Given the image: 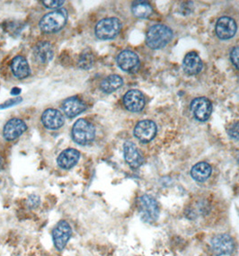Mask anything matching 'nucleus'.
I'll use <instances>...</instances> for the list:
<instances>
[{
	"mask_svg": "<svg viewBox=\"0 0 239 256\" xmlns=\"http://www.w3.org/2000/svg\"><path fill=\"white\" fill-rule=\"evenodd\" d=\"M173 38V32L164 24H155L151 26L146 34V45L152 50H160Z\"/></svg>",
	"mask_w": 239,
	"mask_h": 256,
	"instance_id": "f257e3e1",
	"label": "nucleus"
},
{
	"mask_svg": "<svg viewBox=\"0 0 239 256\" xmlns=\"http://www.w3.org/2000/svg\"><path fill=\"white\" fill-rule=\"evenodd\" d=\"M68 14L66 9H60L45 14L39 22L40 31L44 34H55L66 26Z\"/></svg>",
	"mask_w": 239,
	"mask_h": 256,
	"instance_id": "f03ea898",
	"label": "nucleus"
},
{
	"mask_svg": "<svg viewBox=\"0 0 239 256\" xmlns=\"http://www.w3.org/2000/svg\"><path fill=\"white\" fill-rule=\"evenodd\" d=\"M71 135L76 144L86 146L94 142L96 138V128L88 120H78L73 125Z\"/></svg>",
	"mask_w": 239,
	"mask_h": 256,
	"instance_id": "7ed1b4c3",
	"label": "nucleus"
},
{
	"mask_svg": "<svg viewBox=\"0 0 239 256\" xmlns=\"http://www.w3.org/2000/svg\"><path fill=\"white\" fill-rule=\"evenodd\" d=\"M138 210L142 221L152 224L160 216V205L154 197L150 195H142L138 198Z\"/></svg>",
	"mask_w": 239,
	"mask_h": 256,
	"instance_id": "20e7f679",
	"label": "nucleus"
},
{
	"mask_svg": "<svg viewBox=\"0 0 239 256\" xmlns=\"http://www.w3.org/2000/svg\"><path fill=\"white\" fill-rule=\"evenodd\" d=\"M122 22L116 18H108L99 21L94 29L96 36L100 40H111L119 34Z\"/></svg>",
	"mask_w": 239,
	"mask_h": 256,
	"instance_id": "39448f33",
	"label": "nucleus"
},
{
	"mask_svg": "<svg viewBox=\"0 0 239 256\" xmlns=\"http://www.w3.org/2000/svg\"><path fill=\"white\" fill-rule=\"evenodd\" d=\"M72 234V228L68 222L60 220L52 230V241L56 250L63 251L66 248Z\"/></svg>",
	"mask_w": 239,
	"mask_h": 256,
	"instance_id": "423d86ee",
	"label": "nucleus"
},
{
	"mask_svg": "<svg viewBox=\"0 0 239 256\" xmlns=\"http://www.w3.org/2000/svg\"><path fill=\"white\" fill-rule=\"evenodd\" d=\"M210 246L213 252L217 256H228L235 249L234 240L230 234H220L215 236L210 240Z\"/></svg>",
	"mask_w": 239,
	"mask_h": 256,
	"instance_id": "0eeeda50",
	"label": "nucleus"
},
{
	"mask_svg": "<svg viewBox=\"0 0 239 256\" xmlns=\"http://www.w3.org/2000/svg\"><path fill=\"white\" fill-rule=\"evenodd\" d=\"M190 110L196 120L200 122H205L210 118L212 112V104L208 98H195L190 102Z\"/></svg>",
	"mask_w": 239,
	"mask_h": 256,
	"instance_id": "6e6552de",
	"label": "nucleus"
},
{
	"mask_svg": "<svg viewBox=\"0 0 239 256\" xmlns=\"http://www.w3.org/2000/svg\"><path fill=\"white\" fill-rule=\"evenodd\" d=\"M156 130V125L153 120H144L138 122L134 128V136L142 143H148L155 138Z\"/></svg>",
	"mask_w": 239,
	"mask_h": 256,
	"instance_id": "1a4fd4ad",
	"label": "nucleus"
},
{
	"mask_svg": "<svg viewBox=\"0 0 239 256\" xmlns=\"http://www.w3.org/2000/svg\"><path fill=\"white\" fill-rule=\"evenodd\" d=\"M117 64L125 72L135 73L140 68V58L136 53L126 50L118 55Z\"/></svg>",
	"mask_w": 239,
	"mask_h": 256,
	"instance_id": "9d476101",
	"label": "nucleus"
},
{
	"mask_svg": "<svg viewBox=\"0 0 239 256\" xmlns=\"http://www.w3.org/2000/svg\"><path fill=\"white\" fill-rule=\"evenodd\" d=\"M26 124L22 120L18 119V118L9 120L4 125V130H3L4 140L8 142L14 140L22 135L24 132H26Z\"/></svg>",
	"mask_w": 239,
	"mask_h": 256,
	"instance_id": "9b49d317",
	"label": "nucleus"
},
{
	"mask_svg": "<svg viewBox=\"0 0 239 256\" xmlns=\"http://www.w3.org/2000/svg\"><path fill=\"white\" fill-rule=\"evenodd\" d=\"M238 26L234 19L228 16H223L218 20L216 24V34L222 40H228L234 37Z\"/></svg>",
	"mask_w": 239,
	"mask_h": 256,
	"instance_id": "f8f14e48",
	"label": "nucleus"
},
{
	"mask_svg": "<svg viewBox=\"0 0 239 256\" xmlns=\"http://www.w3.org/2000/svg\"><path fill=\"white\" fill-rule=\"evenodd\" d=\"M124 104L130 112H138L143 110L145 106V98L140 91L132 89L125 94L124 96Z\"/></svg>",
	"mask_w": 239,
	"mask_h": 256,
	"instance_id": "ddd939ff",
	"label": "nucleus"
},
{
	"mask_svg": "<svg viewBox=\"0 0 239 256\" xmlns=\"http://www.w3.org/2000/svg\"><path fill=\"white\" fill-rule=\"evenodd\" d=\"M42 122L48 130H58L64 125V117L62 112L55 109H47L42 115Z\"/></svg>",
	"mask_w": 239,
	"mask_h": 256,
	"instance_id": "4468645a",
	"label": "nucleus"
},
{
	"mask_svg": "<svg viewBox=\"0 0 239 256\" xmlns=\"http://www.w3.org/2000/svg\"><path fill=\"white\" fill-rule=\"evenodd\" d=\"M62 108L66 117L75 118L86 109V104L78 96H72L62 102Z\"/></svg>",
	"mask_w": 239,
	"mask_h": 256,
	"instance_id": "2eb2a0df",
	"label": "nucleus"
},
{
	"mask_svg": "<svg viewBox=\"0 0 239 256\" xmlns=\"http://www.w3.org/2000/svg\"><path fill=\"white\" fill-rule=\"evenodd\" d=\"M124 159L133 169H137L143 163V158L138 148L133 142H126L124 144Z\"/></svg>",
	"mask_w": 239,
	"mask_h": 256,
	"instance_id": "dca6fc26",
	"label": "nucleus"
},
{
	"mask_svg": "<svg viewBox=\"0 0 239 256\" xmlns=\"http://www.w3.org/2000/svg\"><path fill=\"white\" fill-rule=\"evenodd\" d=\"M202 66L204 64L200 58L194 52L188 53L184 58L182 68L187 75L194 76L199 74L202 70Z\"/></svg>",
	"mask_w": 239,
	"mask_h": 256,
	"instance_id": "f3484780",
	"label": "nucleus"
},
{
	"mask_svg": "<svg viewBox=\"0 0 239 256\" xmlns=\"http://www.w3.org/2000/svg\"><path fill=\"white\" fill-rule=\"evenodd\" d=\"M80 158V152L74 148H66L62 151L57 158V164L58 166L68 170L74 168L76 164L78 163Z\"/></svg>",
	"mask_w": 239,
	"mask_h": 256,
	"instance_id": "a211bd4d",
	"label": "nucleus"
},
{
	"mask_svg": "<svg viewBox=\"0 0 239 256\" xmlns=\"http://www.w3.org/2000/svg\"><path fill=\"white\" fill-rule=\"evenodd\" d=\"M11 70L14 76L19 80L26 78L31 73L30 66L27 62L26 58L21 55L14 58L13 60L11 62Z\"/></svg>",
	"mask_w": 239,
	"mask_h": 256,
	"instance_id": "6ab92c4d",
	"label": "nucleus"
},
{
	"mask_svg": "<svg viewBox=\"0 0 239 256\" xmlns=\"http://www.w3.org/2000/svg\"><path fill=\"white\" fill-rule=\"evenodd\" d=\"M34 55L36 60L40 63H48L50 62L54 56V50L52 45L48 42H42L36 45Z\"/></svg>",
	"mask_w": 239,
	"mask_h": 256,
	"instance_id": "aec40b11",
	"label": "nucleus"
},
{
	"mask_svg": "<svg viewBox=\"0 0 239 256\" xmlns=\"http://www.w3.org/2000/svg\"><path fill=\"white\" fill-rule=\"evenodd\" d=\"M212 166L208 164L205 162H200L194 166V168L190 170V176L194 179L195 181L199 182H204L208 180L210 174H212Z\"/></svg>",
	"mask_w": 239,
	"mask_h": 256,
	"instance_id": "412c9836",
	"label": "nucleus"
},
{
	"mask_svg": "<svg viewBox=\"0 0 239 256\" xmlns=\"http://www.w3.org/2000/svg\"><path fill=\"white\" fill-rule=\"evenodd\" d=\"M124 84V80L118 75H110L102 80L100 88L104 93L111 94L120 88Z\"/></svg>",
	"mask_w": 239,
	"mask_h": 256,
	"instance_id": "4be33fe9",
	"label": "nucleus"
},
{
	"mask_svg": "<svg viewBox=\"0 0 239 256\" xmlns=\"http://www.w3.org/2000/svg\"><path fill=\"white\" fill-rule=\"evenodd\" d=\"M132 12L136 18L145 19L150 16L153 9L150 3L145 1H137L132 6Z\"/></svg>",
	"mask_w": 239,
	"mask_h": 256,
	"instance_id": "5701e85b",
	"label": "nucleus"
},
{
	"mask_svg": "<svg viewBox=\"0 0 239 256\" xmlns=\"http://www.w3.org/2000/svg\"><path fill=\"white\" fill-rule=\"evenodd\" d=\"M94 62V57L92 52L90 50H84V52L80 55L78 65L80 68L88 70L93 66Z\"/></svg>",
	"mask_w": 239,
	"mask_h": 256,
	"instance_id": "b1692460",
	"label": "nucleus"
},
{
	"mask_svg": "<svg viewBox=\"0 0 239 256\" xmlns=\"http://www.w3.org/2000/svg\"><path fill=\"white\" fill-rule=\"evenodd\" d=\"M228 134L230 137L234 138L236 140L239 142V122H233L230 126L228 128Z\"/></svg>",
	"mask_w": 239,
	"mask_h": 256,
	"instance_id": "393cba45",
	"label": "nucleus"
},
{
	"mask_svg": "<svg viewBox=\"0 0 239 256\" xmlns=\"http://www.w3.org/2000/svg\"><path fill=\"white\" fill-rule=\"evenodd\" d=\"M22 98H19V96L9 99L8 101H6V102L0 104V110H4V109H8V108H10V107L18 106L20 102H22Z\"/></svg>",
	"mask_w": 239,
	"mask_h": 256,
	"instance_id": "a878e982",
	"label": "nucleus"
},
{
	"mask_svg": "<svg viewBox=\"0 0 239 256\" xmlns=\"http://www.w3.org/2000/svg\"><path fill=\"white\" fill-rule=\"evenodd\" d=\"M64 3H65V1H58V0H54V1H52V0L46 1V0H44V1H42V4H44L45 8L50 9L58 8L62 6Z\"/></svg>",
	"mask_w": 239,
	"mask_h": 256,
	"instance_id": "bb28decb",
	"label": "nucleus"
},
{
	"mask_svg": "<svg viewBox=\"0 0 239 256\" xmlns=\"http://www.w3.org/2000/svg\"><path fill=\"white\" fill-rule=\"evenodd\" d=\"M230 60L233 65L239 70V47H235L231 50Z\"/></svg>",
	"mask_w": 239,
	"mask_h": 256,
	"instance_id": "cd10ccee",
	"label": "nucleus"
},
{
	"mask_svg": "<svg viewBox=\"0 0 239 256\" xmlns=\"http://www.w3.org/2000/svg\"><path fill=\"white\" fill-rule=\"evenodd\" d=\"M27 204L30 208H36L40 204V198L37 195H31V196L28 197Z\"/></svg>",
	"mask_w": 239,
	"mask_h": 256,
	"instance_id": "c85d7f7f",
	"label": "nucleus"
},
{
	"mask_svg": "<svg viewBox=\"0 0 239 256\" xmlns=\"http://www.w3.org/2000/svg\"><path fill=\"white\" fill-rule=\"evenodd\" d=\"M21 94V89L18 88H14L11 91V94L12 96H18Z\"/></svg>",
	"mask_w": 239,
	"mask_h": 256,
	"instance_id": "c756f323",
	"label": "nucleus"
},
{
	"mask_svg": "<svg viewBox=\"0 0 239 256\" xmlns=\"http://www.w3.org/2000/svg\"><path fill=\"white\" fill-rule=\"evenodd\" d=\"M2 166H3V160H2V158L0 156V169L2 168Z\"/></svg>",
	"mask_w": 239,
	"mask_h": 256,
	"instance_id": "7c9ffc66",
	"label": "nucleus"
},
{
	"mask_svg": "<svg viewBox=\"0 0 239 256\" xmlns=\"http://www.w3.org/2000/svg\"><path fill=\"white\" fill-rule=\"evenodd\" d=\"M238 164H239V158H238Z\"/></svg>",
	"mask_w": 239,
	"mask_h": 256,
	"instance_id": "2f4dec72",
	"label": "nucleus"
}]
</instances>
